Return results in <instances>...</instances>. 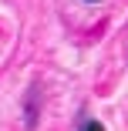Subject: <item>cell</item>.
I'll use <instances>...</instances> for the list:
<instances>
[{
    "label": "cell",
    "mask_w": 128,
    "mask_h": 131,
    "mask_svg": "<svg viewBox=\"0 0 128 131\" xmlns=\"http://www.w3.org/2000/svg\"><path fill=\"white\" fill-rule=\"evenodd\" d=\"M81 131H105V128H101V124H98V121H88V124H84V128H81Z\"/></svg>",
    "instance_id": "cell-1"
},
{
    "label": "cell",
    "mask_w": 128,
    "mask_h": 131,
    "mask_svg": "<svg viewBox=\"0 0 128 131\" xmlns=\"http://www.w3.org/2000/svg\"><path fill=\"white\" fill-rule=\"evenodd\" d=\"M91 4H94V0H91Z\"/></svg>",
    "instance_id": "cell-2"
}]
</instances>
